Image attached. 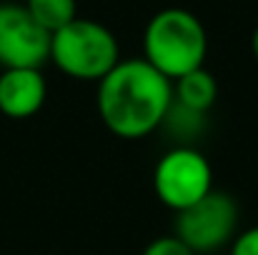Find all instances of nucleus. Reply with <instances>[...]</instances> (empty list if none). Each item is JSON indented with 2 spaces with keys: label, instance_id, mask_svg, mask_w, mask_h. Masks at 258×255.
<instances>
[{
  "label": "nucleus",
  "instance_id": "nucleus-1",
  "mask_svg": "<svg viewBox=\"0 0 258 255\" xmlns=\"http://www.w3.org/2000/svg\"><path fill=\"white\" fill-rule=\"evenodd\" d=\"M173 103V83L146 58L118 60L98 80V113L105 128L125 140H138L161 128Z\"/></svg>",
  "mask_w": 258,
  "mask_h": 255
},
{
  "label": "nucleus",
  "instance_id": "nucleus-2",
  "mask_svg": "<svg viewBox=\"0 0 258 255\" xmlns=\"http://www.w3.org/2000/svg\"><path fill=\"white\" fill-rule=\"evenodd\" d=\"M208 50V38L203 23L183 10L166 8L156 13L143 33V53L146 60L161 70L168 80H178L180 75L203 68Z\"/></svg>",
  "mask_w": 258,
  "mask_h": 255
},
{
  "label": "nucleus",
  "instance_id": "nucleus-3",
  "mask_svg": "<svg viewBox=\"0 0 258 255\" xmlns=\"http://www.w3.org/2000/svg\"><path fill=\"white\" fill-rule=\"evenodd\" d=\"M50 60L76 80H100L118 65L120 48L103 23L76 18L50 35Z\"/></svg>",
  "mask_w": 258,
  "mask_h": 255
},
{
  "label": "nucleus",
  "instance_id": "nucleus-4",
  "mask_svg": "<svg viewBox=\"0 0 258 255\" xmlns=\"http://www.w3.org/2000/svg\"><path fill=\"white\" fill-rule=\"evenodd\" d=\"M238 225V205L228 193L211 190L190 208L175 213V235L193 250L208 253L226 245Z\"/></svg>",
  "mask_w": 258,
  "mask_h": 255
},
{
  "label": "nucleus",
  "instance_id": "nucleus-5",
  "mask_svg": "<svg viewBox=\"0 0 258 255\" xmlns=\"http://www.w3.org/2000/svg\"><path fill=\"white\" fill-rule=\"evenodd\" d=\"M156 195L175 213L190 208L201 198L213 190V173L208 160L193 148H173L168 150L153 173Z\"/></svg>",
  "mask_w": 258,
  "mask_h": 255
},
{
  "label": "nucleus",
  "instance_id": "nucleus-6",
  "mask_svg": "<svg viewBox=\"0 0 258 255\" xmlns=\"http://www.w3.org/2000/svg\"><path fill=\"white\" fill-rule=\"evenodd\" d=\"M50 60V33L18 3H0V65L40 68Z\"/></svg>",
  "mask_w": 258,
  "mask_h": 255
},
{
  "label": "nucleus",
  "instance_id": "nucleus-7",
  "mask_svg": "<svg viewBox=\"0 0 258 255\" xmlns=\"http://www.w3.org/2000/svg\"><path fill=\"white\" fill-rule=\"evenodd\" d=\"M48 88L40 68H8L0 75V113L15 120L35 115L45 103Z\"/></svg>",
  "mask_w": 258,
  "mask_h": 255
},
{
  "label": "nucleus",
  "instance_id": "nucleus-8",
  "mask_svg": "<svg viewBox=\"0 0 258 255\" xmlns=\"http://www.w3.org/2000/svg\"><path fill=\"white\" fill-rule=\"evenodd\" d=\"M216 98H218V85L206 68L190 70V73L180 75L178 80H173V100L190 110L208 113L211 105L216 103Z\"/></svg>",
  "mask_w": 258,
  "mask_h": 255
},
{
  "label": "nucleus",
  "instance_id": "nucleus-9",
  "mask_svg": "<svg viewBox=\"0 0 258 255\" xmlns=\"http://www.w3.org/2000/svg\"><path fill=\"white\" fill-rule=\"evenodd\" d=\"M25 10L35 18L40 28H45L50 35L78 18L76 0H25Z\"/></svg>",
  "mask_w": 258,
  "mask_h": 255
},
{
  "label": "nucleus",
  "instance_id": "nucleus-10",
  "mask_svg": "<svg viewBox=\"0 0 258 255\" xmlns=\"http://www.w3.org/2000/svg\"><path fill=\"white\" fill-rule=\"evenodd\" d=\"M203 123H206V113H198V110H190L180 103L173 100L166 118H163V128H168V133L180 138V140H190L196 138L201 130H203Z\"/></svg>",
  "mask_w": 258,
  "mask_h": 255
},
{
  "label": "nucleus",
  "instance_id": "nucleus-11",
  "mask_svg": "<svg viewBox=\"0 0 258 255\" xmlns=\"http://www.w3.org/2000/svg\"><path fill=\"white\" fill-rule=\"evenodd\" d=\"M143 255H196L178 235H166V238H156Z\"/></svg>",
  "mask_w": 258,
  "mask_h": 255
},
{
  "label": "nucleus",
  "instance_id": "nucleus-12",
  "mask_svg": "<svg viewBox=\"0 0 258 255\" xmlns=\"http://www.w3.org/2000/svg\"><path fill=\"white\" fill-rule=\"evenodd\" d=\"M231 255H258V228H251V230L241 233L233 240Z\"/></svg>",
  "mask_w": 258,
  "mask_h": 255
},
{
  "label": "nucleus",
  "instance_id": "nucleus-13",
  "mask_svg": "<svg viewBox=\"0 0 258 255\" xmlns=\"http://www.w3.org/2000/svg\"><path fill=\"white\" fill-rule=\"evenodd\" d=\"M251 48H253V58L258 60V28H256V33H253V40H251Z\"/></svg>",
  "mask_w": 258,
  "mask_h": 255
}]
</instances>
